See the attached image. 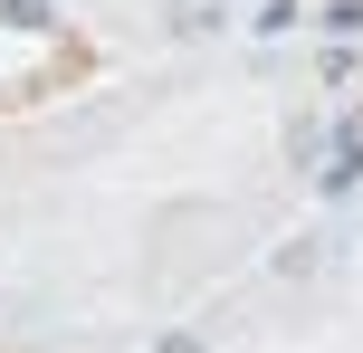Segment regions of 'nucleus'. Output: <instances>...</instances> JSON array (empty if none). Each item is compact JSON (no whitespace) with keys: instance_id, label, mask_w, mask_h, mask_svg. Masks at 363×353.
Instances as JSON below:
<instances>
[{"instance_id":"nucleus-1","label":"nucleus","mask_w":363,"mask_h":353,"mask_svg":"<svg viewBox=\"0 0 363 353\" xmlns=\"http://www.w3.org/2000/svg\"><path fill=\"white\" fill-rule=\"evenodd\" d=\"M230 19V0H172V38H211Z\"/></svg>"},{"instance_id":"nucleus-2","label":"nucleus","mask_w":363,"mask_h":353,"mask_svg":"<svg viewBox=\"0 0 363 353\" xmlns=\"http://www.w3.org/2000/svg\"><path fill=\"white\" fill-rule=\"evenodd\" d=\"M0 29H48V10L38 0H0Z\"/></svg>"},{"instance_id":"nucleus-3","label":"nucleus","mask_w":363,"mask_h":353,"mask_svg":"<svg viewBox=\"0 0 363 353\" xmlns=\"http://www.w3.org/2000/svg\"><path fill=\"white\" fill-rule=\"evenodd\" d=\"M325 29H335V38H363V0H335V10H325Z\"/></svg>"},{"instance_id":"nucleus-4","label":"nucleus","mask_w":363,"mask_h":353,"mask_svg":"<svg viewBox=\"0 0 363 353\" xmlns=\"http://www.w3.org/2000/svg\"><path fill=\"white\" fill-rule=\"evenodd\" d=\"M153 353H201V335H191V325H172V335L153 344Z\"/></svg>"}]
</instances>
